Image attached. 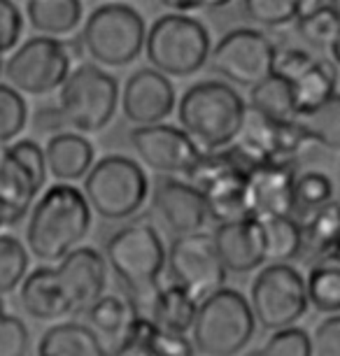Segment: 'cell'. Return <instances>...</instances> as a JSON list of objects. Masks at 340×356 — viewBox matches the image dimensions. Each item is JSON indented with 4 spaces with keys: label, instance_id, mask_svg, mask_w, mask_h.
Segmentation results:
<instances>
[{
    "label": "cell",
    "instance_id": "cell-6",
    "mask_svg": "<svg viewBox=\"0 0 340 356\" xmlns=\"http://www.w3.org/2000/svg\"><path fill=\"white\" fill-rule=\"evenodd\" d=\"M147 24L126 3H103L84 19L79 40L84 54L101 68H124L145 49Z\"/></svg>",
    "mask_w": 340,
    "mask_h": 356
},
{
    "label": "cell",
    "instance_id": "cell-28",
    "mask_svg": "<svg viewBox=\"0 0 340 356\" xmlns=\"http://www.w3.org/2000/svg\"><path fill=\"white\" fill-rule=\"evenodd\" d=\"M136 314L138 312L131 300L115 293H103L96 303L86 307V319H89V326L93 331L98 335H105V338H115L119 342L126 338Z\"/></svg>",
    "mask_w": 340,
    "mask_h": 356
},
{
    "label": "cell",
    "instance_id": "cell-14",
    "mask_svg": "<svg viewBox=\"0 0 340 356\" xmlns=\"http://www.w3.org/2000/svg\"><path fill=\"white\" fill-rule=\"evenodd\" d=\"M129 143L138 159L149 170L161 175H186L201 159L203 149L198 147L179 126L170 124H149L133 126Z\"/></svg>",
    "mask_w": 340,
    "mask_h": 356
},
{
    "label": "cell",
    "instance_id": "cell-12",
    "mask_svg": "<svg viewBox=\"0 0 340 356\" xmlns=\"http://www.w3.org/2000/svg\"><path fill=\"white\" fill-rule=\"evenodd\" d=\"M275 44L257 29H233L210 49L208 65L224 82L254 86L273 75Z\"/></svg>",
    "mask_w": 340,
    "mask_h": 356
},
{
    "label": "cell",
    "instance_id": "cell-20",
    "mask_svg": "<svg viewBox=\"0 0 340 356\" xmlns=\"http://www.w3.org/2000/svg\"><path fill=\"white\" fill-rule=\"evenodd\" d=\"M44 161L47 172L56 179V182L72 184L77 179H84V175L91 170L93 161H96V149L84 133L77 131H61L56 136L47 138Z\"/></svg>",
    "mask_w": 340,
    "mask_h": 356
},
{
    "label": "cell",
    "instance_id": "cell-21",
    "mask_svg": "<svg viewBox=\"0 0 340 356\" xmlns=\"http://www.w3.org/2000/svg\"><path fill=\"white\" fill-rule=\"evenodd\" d=\"M17 291L24 312L35 321H56L70 314L68 303L58 289L54 266H40L35 270H29Z\"/></svg>",
    "mask_w": 340,
    "mask_h": 356
},
{
    "label": "cell",
    "instance_id": "cell-50",
    "mask_svg": "<svg viewBox=\"0 0 340 356\" xmlns=\"http://www.w3.org/2000/svg\"><path fill=\"white\" fill-rule=\"evenodd\" d=\"M329 264H338L340 266V238H338V243H336V250H333V257Z\"/></svg>",
    "mask_w": 340,
    "mask_h": 356
},
{
    "label": "cell",
    "instance_id": "cell-2",
    "mask_svg": "<svg viewBox=\"0 0 340 356\" xmlns=\"http://www.w3.org/2000/svg\"><path fill=\"white\" fill-rule=\"evenodd\" d=\"M105 264L126 289L138 314L147 317L159 291V280L165 270V247L152 224L136 221L122 226L105 243Z\"/></svg>",
    "mask_w": 340,
    "mask_h": 356
},
{
    "label": "cell",
    "instance_id": "cell-39",
    "mask_svg": "<svg viewBox=\"0 0 340 356\" xmlns=\"http://www.w3.org/2000/svg\"><path fill=\"white\" fill-rule=\"evenodd\" d=\"M31 335L19 317L5 312L0 296V356H29Z\"/></svg>",
    "mask_w": 340,
    "mask_h": 356
},
{
    "label": "cell",
    "instance_id": "cell-38",
    "mask_svg": "<svg viewBox=\"0 0 340 356\" xmlns=\"http://www.w3.org/2000/svg\"><path fill=\"white\" fill-rule=\"evenodd\" d=\"M248 356H312V340L303 328L289 326L268 335L259 349H252Z\"/></svg>",
    "mask_w": 340,
    "mask_h": 356
},
{
    "label": "cell",
    "instance_id": "cell-30",
    "mask_svg": "<svg viewBox=\"0 0 340 356\" xmlns=\"http://www.w3.org/2000/svg\"><path fill=\"white\" fill-rule=\"evenodd\" d=\"M250 107H254L257 112L266 114L268 119L275 122H291L296 119L294 110V98H291V86L284 77L268 75L259 84L250 86Z\"/></svg>",
    "mask_w": 340,
    "mask_h": 356
},
{
    "label": "cell",
    "instance_id": "cell-25",
    "mask_svg": "<svg viewBox=\"0 0 340 356\" xmlns=\"http://www.w3.org/2000/svg\"><path fill=\"white\" fill-rule=\"evenodd\" d=\"M84 19L82 0H26V22L38 35L70 38Z\"/></svg>",
    "mask_w": 340,
    "mask_h": 356
},
{
    "label": "cell",
    "instance_id": "cell-24",
    "mask_svg": "<svg viewBox=\"0 0 340 356\" xmlns=\"http://www.w3.org/2000/svg\"><path fill=\"white\" fill-rule=\"evenodd\" d=\"M35 356H108V352L91 326L61 321L40 335Z\"/></svg>",
    "mask_w": 340,
    "mask_h": 356
},
{
    "label": "cell",
    "instance_id": "cell-47",
    "mask_svg": "<svg viewBox=\"0 0 340 356\" xmlns=\"http://www.w3.org/2000/svg\"><path fill=\"white\" fill-rule=\"evenodd\" d=\"M326 3H329V0H301V15H308V12L322 8V5H326Z\"/></svg>",
    "mask_w": 340,
    "mask_h": 356
},
{
    "label": "cell",
    "instance_id": "cell-32",
    "mask_svg": "<svg viewBox=\"0 0 340 356\" xmlns=\"http://www.w3.org/2000/svg\"><path fill=\"white\" fill-rule=\"evenodd\" d=\"M305 293L310 307L322 314L340 312V266L315 264L305 277Z\"/></svg>",
    "mask_w": 340,
    "mask_h": 356
},
{
    "label": "cell",
    "instance_id": "cell-9",
    "mask_svg": "<svg viewBox=\"0 0 340 356\" xmlns=\"http://www.w3.org/2000/svg\"><path fill=\"white\" fill-rule=\"evenodd\" d=\"M72 70L65 40L33 35L17 44L3 63V82L22 96H49L61 89Z\"/></svg>",
    "mask_w": 340,
    "mask_h": 356
},
{
    "label": "cell",
    "instance_id": "cell-1",
    "mask_svg": "<svg viewBox=\"0 0 340 356\" xmlns=\"http://www.w3.org/2000/svg\"><path fill=\"white\" fill-rule=\"evenodd\" d=\"M91 207L82 189L56 182L33 203L26 221V250L42 264H58L82 245L91 228Z\"/></svg>",
    "mask_w": 340,
    "mask_h": 356
},
{
    "label": "cell",
    "instance_id": "cell-31",
    "mask_svg": "<svg viewBox=\"0 0 340 356\" xmlns=\"http://www.w3.org/2000/svg\"><path fill=\"white\" fill-rule=\"evenodd\" d=\"M296 124L315 145L340 152V93L336 91L317 110L296 117Z\"/></svg>",
    "mask_w": 340,
    "mask_h": 356
},
{
    "label": "cell",
    "instance_id": "cell-29",
    "mask_svg": "<svg viewBox=\"0 0 340 356\" xmlns=\"http://www.w3.org/2000/svg\"><path fill=\"white\" fill-rule=\"evenodd\" d=\"M266 238V261L268 264H291L301 257L303 233L294 214L259 219Z\"/></svg>",
    "mask_w": 340,
    "mask_h": 356
},
{
    "label": "cell",
    "instance_id": "cell-51",
    "mask_svg": "<svg viewBox=\"0 0 340 356\" xmlns=\"http://www.w3.org/2000/svg\"><path fill=\"white\" fill-rule=\"evenodd\" d=\"M329 5H331V10L336 12V17H338V22H340V0H329Z\"/></svg>",
    "mask_w": 340,
    "mask_h": 356
},
{
    "label": "cell",
    "instance_id": "cell-43",
    "mask_svg": "<svg viewBox=\"0 0 340 356\" xmlns=\"http://www.w3.org/2000/svg\"><path fill=\"white\" fill-rule=\"evenodd\" d=\"M33 129H35V133H40V136H47V138L56 136V133H61V131H68V124H65L58 103L38 107L35 114H33Z\"/></svg>",
    "mask_w": 340,
    "mask_h": 356
},
{
    "label": "cell",
    "instance_id": "cell-40",
    "mask_svg": "<svg viewBox=\"0 0 340 356\" xmlns=\"http://www.w3.org/2000/svg\"><path fill=\"white\" fill-rule=\"evenodd\" d=\"M24 33V15L15 0H0V54H10Z\"/></svg>",
    "mask_w": 340,
    "mask_h": 356
},
{
    "label": "cell",
    "instance_id": "cell-11",
    "mask_svg": "<svg viewBox=\"0 0 340 356\" xmlns=\"http://www.w3.org/2000/svg\"><path fill=\"white\" fill-rule=\"evenodd\" d=\"M47 177L44 149L35 140H15L0 147V200L8 207L12 224L31 212Z\"/></svg>",
    "mask_w": 340,
    "mask_h": 356
},
{
    "label": "cell",
    "instance_id": "cell-23",
    "mask_svg": "<svg viewBox=\"0 0 340 356\" xmlns=\"http://www.w3.org/2000/svg\"><path fill=\"white\" fill-rule=\"evenodd\" d=\"M301 224L303 233V247H301V261L308 264H329L336 250V243L340 238V203L329 200L326 205L317 207L308 214L296 217Z\"/></svg>",
    "mask_w": 340,
    "mask_h": 356
},
{
    "label": "cell",
    "instance_id": "cell-42",
    "mask_svg": "<svg viewBox=\"0 0 340 356\" xmlns=\"http://www.w3.org/2000/svg\"><path fill=\"white\" fill-rule=\"evenodd\" d=\"M312 61V56L301 47H275V61H273V72L291 82L298 72L305 70V65Z\"/></svg>",
    "mask_w": 340,
    "mask_h": 356
},
{
    "label": "cell",
    "instance_id": "cell-27",
    "mask_svg": "<svg viewBox=\"0 0 340 356\" xmlns=\"http://www.w3.org/2000/svg\"><path fill=\"white\" fill-rule=\"evenodd\" d=\"M198 312V300L186 291L184 286H179L177 282H172L168 286H159L147 312V319H152L159 328L175 333H191V326L196 321Z\"/></svg>",
    "mask_w": 340,
    "mask_h": 356
},
{
    "label": "cell",
    "instance_id": "cell-45",
    "mask_svg": "<svg viewBox=\"0 0 340 356\" xmlns=\"http://www.w3.org/2000/svg\"><path fill=\"white\" fill-rule=\"evenodd\" d=\"M159 3L170 12H186L189 15V12L198 10V0H159Z\"/></svg>",
    "mask_w": 340,
    "mask_h": 356
},
{
    "label": "cell",
    "instance_id": "cell-17",
    "mask_svg": "<svg viewBox=\"0 0 340 356\" xmlns=\"http://www.w3.org/2000/svg\"><path fill=\"white\" fill-rule=\"evenodd\" d=\"M296 165L273 161L248 172V212L254 219L294 214Z\"/></svg>",
    "mask_w": 340,
    "mask_h": 356
},
{
    "label": "cell",
    "instance_id": "cell-36",
    "mask_svg": "<svg viewBox=\"0 0 340 356\" xmlns=\"http://www.w3.org/2000/svg\"><path fill=\"white\" fill-rule=\"evenodd\" d=\"M243 12L252 24L280 29L296 22L301 15V0H243Z\"/></svg>",
    "mask_w": 340,
    "mask_h": 356
},
{
    "label": "cell",
    "instance_id": "cell-16",
    "mask_svg": "<svg viewBox=\"0 0 340 356\" xmlns=\"http://www.w3.org/2000/svg\"><path fill=\"white\" fill-rule=\"evenodd\" d=\"M54 275L70 314L86 312L108 286V264L93 247H75L54 266Z\"/></svg>",
    "mask_w": 340,
    "mask_h": 356
},
{
    "label": "cell",
    "instance_id": "cell-48",
    "mask_svg": "<svg viewBox=\"0 0 340 356\" xmlns=\"http://www.w3.org/2000/svg\"><path fill=\"white\" fill-rule=\"evenodd\" d=\"M329 54H331V61H333V65H336V70H338V77H340V35L336 38V42L331 44Z\"/></svg>",
    "mask_w": 340,
    "mask_h": 356
},
{
    "label": "cell",
    "instance_id": "cell-22",
    "mask_svg": "<svg viewBox=\"0 0 340 356\" xmlns=\"http://www.w3.org/2000/svg\"><path fill=\"white\" fill-rule=\"evenodd\" d=\"M205 210H208V219L217 221V224H226V221H236L250 217L248 212V172L233 168L222 175H217L215 179H210L208 184H203L201 189Z\"/></svg>",
    "mask_w": 340,
    "mask_h": 356
},
{
    "label": "cell",
    "instance_id": "cell-35",
    "mask_svg": "<svg viewBox=\"0 0 340 356\" xmlns=\"http://www.w3.org/2000/svg\"><path fill=\"white\" fill-rule=\"evenodd\" d=\"M333 200V184L326 172L305 170L294 182V217L308 214Z\"/></svg>",
    "mask_w": 340,
    "mask_h": 356
},
{
    "label": "cell",
    "instance_id": "cell-5",
    "mask_svg": "<svg viewBox=\"0 0 340 356\" xmlns=\"http://www.w3.org/2000/svg\"><path fill=\"white\" fill-rule=\"evenodd\" d=\"M212 40L208 29L186 12H168L152 22L145 35V56L165 77H191L208 65Z\"/></svg>",
    "mask_w": 340,
    "mask_h": 356
},
{
    "label": "cell",
    "instance_id": "cell-53",
    "mask_svg": "<svg viewBox=\"0 0 340 356\" xmlns=\"http://www.w3.org/2000/svg\"><path fill=\"white\" fill-rule=\"evenodd\" d=\"M338 182H340V163H338Z\"/></svg>",
    "mask_w": 340,
    "mask_h": 356
},
{
    "label": "cell",
    "instance_id": "cell-46",
    "mask_svg": "<svg viewBox=\"0 0 340 356\" xmlns=\"http://www.w3.org/2000/svg\"><path fill=\"white\" fill-rule=\"evenodd\" d=\"M233 0H198V10H222Z\"/></svg>",
    "mask_w": 340,
    "mask_h": 356
},
{
    "label": "cell",
    "instance_id": "cell-33",
    "mask_svg": "<svg viewBox=\"0 0 340 356\" xmlns=\"http://www.w3.org/2000/svg\"><path fill=\"white\" fill-rule=\"evenodd\" d=\"M294 29L305 44L319 51H329L331 44L340 35V22L329 3L308 12V15H301L294 22Z\"/></svg>",
    "mask_w": 340,
    "mask_h": 356
},
{
    "label": "cell",
    "instance_id": "cell-34",
    "mask_svg": "<svg viewBox=\"0 0 340 356\" xmlns=\"http://www.w3.org/2000/svg\"><path fill=\"white\" fill-rule=\"evenodd\" d=\"M29 250L15 235H0V296L15 293L29 275Z\"/></svg>",
    "mask_w": 340,
    "mask_h": 356
},
{
    "label": "cell",
    "instance_id": "cell-37",
    "mask_svg": "<svg viewBox=\"0 0 340 356\" xmlns=\"http://www.w3.org/2000/svg\"><path fill=\"white\" fill-rule=\"evenodd\" d=\"M29 124V105L10 84L0 82V147L15 143Z\"/></svg>",
    "mask_w": 340,
    "mask_h": 356
},
{
    "label": "cell",
    "instance_id": "cell-3",
    "mask_svg": "<svg viewBox=\"0 0 340 356\" xmlns=\"http://www.w3.org/2000/svg\"><path fill=\"white\" fill-rule=\"evenodd\" d=\"M248 103L229 82L201 79L177 100V122L203 152L229 147L243 126Z\"/></svg>",
    "mask_w": 340,
    "mask_h": 356
},
{
    "label": "cell",
    "instance_id": "cell-18",
    "mask_svg": "<svg viewBox=\"0 0 340 356\" xmlns=\"http://www.w3.org/2000/svg\"><path fill=\"white\" fill-rule=\"evenodd\" d=\"M212 243H215L226 273L245 275L259 270L266 264L264 228L261 221L254 217L217 224L215 233H212Z\"/></svg>",
    "mask_w": 340,
    "mask_h": 356
},
{
    "label": "cell",
    "instance_id": "cell-7",
    "mask_svg": "<svg viewBox=\"0 0 340 356\" xmlns=\"http://www.w3.org/2000/svg\"><path fill=\"white\" fill-rule=\"evenodd\" d=\"M82 193L91 212L108 221H122L138 214L149 196V179L136 159L122 154L93 161L84 175Z\"/></svg>",
    "mask_w": 340,
    "mask_h": 356
},
{
    "label": "cell",
    "instance_id": "cell-4",
    "mask_svg": "<svg viewBox=\"0 0 340 356\" xmlns=\"http://www.w3.org/2000/svg\"><path fill=\"white\" fill-rule=\"evenodd\" d=\"M257 319L250 298L238 289L222 286L198 300L191 342L203 356H238L250 347Z\"/></svg>",
    "mask_w": 340,
    "mask_h": 356
},
{
    "label": "cell",
    "instance_id": "cell-15",
    "mask_svg": "<svg viewBox=\"0 0 340 356\" xmlns=\"http://www.w3.org/2000/svg\"><path fill=\"white\" fill-rule=\"evenodd\" d=\"M119 105H122L126 122L133 126L161 124L175 112L177 93L170 77L149 65V68H138L131 72L119 93Z\"/></svg>",
    "mask_w": 340,
    "mask_h": 356
},
{
    "label": "cell",
    "instance_id": "cell-19",
    "mask_svg": "<svg viewBox=\"0 0 340 356\" xmlns=\"http://www.w3.org/2000/svg\"><path fill=\"white\" fill-rule=\"evenodd\" d=\"M152 205L163 224L175 235H186L203 231L208 224L203 193L191 182L175 177H161L152 191Z\"/></svg>",
    "mask_w": 340,
    "mask_h": 356
},
{
    "label": "cell",
    "instance_id": "cell-44",
    "mask_svg": "<svg viewBox=\"0 0 340 356\" xmlns=\"http://www.w3.org/2000/svg\"><path fill=\"white\" fill-rule=\"evenodd\" d=\"M112 356H156L154 352L149 349V345L140 338H124L119 342L117 352Z\"/></svg>",
    "mask_w": 340,
    "mask_h": 356
},
{
    "label": "cell",
    "instance_id": "cell-8",
    "mask_svg": "<svg viewBox=\"0 0 340 356\" xmlns=\"http://www.w3.org/2000/svg\"><path fill=\"white\" fill-rule=\"evenodd\" d=\"M58 107L70 131L98 133L115 119L119 84L101 65L79 63L58 89Z\"/></svg>",
    "mask_w": 340,
    "mask_h": 356
},
{
    "label": "cell",
    "instance_id": "cell-41",
    "mask_svg": "<svg viewBox=\"0 0 340 356\" xmlns=\"http://www.w3.org/2000/svg\"><path fill=\"white\" fill-rule=\"evenodd\" d=\"M310 340L312 356H340V312L319 321Z\"/></svg>",
    "mask_w": 340,
    "mask_h": 356
},
{
    "label": "cell",
    "instance_id": "cell-52",
    "mask_svg": "<svg viewBox=\"0 0 340 356\" xmlns=\"http://www.w3.org/2000/svg\"><path fill=\"white\" fill-rule=\"evenodd\" d=\"M3 63H5V58H3V54H0V82H3Z\"/></svg>",
    "mask_w": 340,
    "mask_h": 356
},
{
    "label": "cell",
    "instance_id": "cell-13",
    "mask_svg": "<svg viewBox=\"0 0 340 356\" xmlns=\"http://www.w3.org/2000/svg\"><path fill=\"white\" fill-rule=\"evenodd\" d=\"M165 268L172 282L184 286L196 300L226 284V268L212 243V233L196 231L177 235L165 250Z\"/></svg>",
    "mask_w": 340,
    "mask_h": 356
},
{
    "label": "cell",
    "instance_id": "cell-49",
    "mask_svg": "<svg viewBox=\"0 0 340 356\" xmlns=\"http://www.w3.org/2000/svg\"><path fill=\"white\" fill-rule=\"evenodd\" d=\"M5 226H12V219H10L8 207H5V203L0 200V228H5Z\"/></svg>",
    "mask_w": 340,
    "mask_h": 356
},
{
    "label": "cell",
    "instance_id": "cell-10",
    "mask_svg": "<svg viewBox=\"0 0 340 356\" xmlns=\"http://www.w3.org/2000/svg\"><path fill=\"white\" fill-rule=\"evenodd\" d=\"M250 305L257 326H264L266 331L296 326L310 307L305 277L291 264L261 266L250 289Z\"/></svg>",
    "mask_w": 340,
    "mask_h": 356
},
{
    "label": "cell",
    "instance_id": "cell-26",
    "mask_svg": "<svg viewBox=\"0 0 340 356\" xmlns=\"http://www.w3.org/2000/svg\"><path fill=\"white\" fill-rule=\"evenodd\" d=\"M338 70L333 61H312L305 65V70H301L298 75L291 79V98H294V110L296 117L308 114L312 110H317L319 105L326 103L338 89Z\"/></svg>",
    "mask_w": 340,
    "mask_h": 356
}]
</instances>
